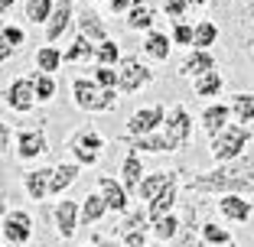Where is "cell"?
<instances>
[{
  "instance_id": "obj_1",
  "label": "cell",
  "mask_w": 254,
  "mask_h": 247,
  "mask_svg": "<svg viewBox=\"0 0 254 247\" xmlns=\"http://www.w3.org/2000/svg\"><path fill=\"white\" fill-rule=\"evenodd\" d=\"M192 192H215V195H254V156L241 153L238 159L218 163L215 169L199 172L189 182Z\"/></svg>"
},
{
  "instance_id": "obj_2",
  "label": "cell",
  "mask_w": 254,
  "mask_h": 247,
  "mask_svg": "<svg viewBox=\"0 0 254 247\" xmlns=\"http://www.w3.org/2000/svg\"><path fill=\"white\" fill-rule=\"evenodd\" d=\"M118 95H121L118 88H101L95 78H75L72 82V101L88 114L111 111L118 104Z\"/></svg>"
},
{
  "instance_id": "obj_3",
  "label": "cell",
  "mask_w": 254,
  "mask_h": 247,
  "mask_svg": "<svg viewBox=\"0 0 254 247\" xmlns=\"http://www.w3.org/2000/svg\"><path fill=\"white\" fill-rule=\"evenodd\" d=\"M248 140H251V130L245 124H228L222 134H215L209 140V153L215 163H228V159H238L245 153Z\"/></svg>"
},
{
  "instance_id": "obj_4",
  "label": "cell",
  "mask_w": 254,
  "mask_h": 247,
  "mask_svg": "<svg viewBox=\"0 0 254 247\" xmlns=\"http://www.w3.org/2000/svg\"><path fill=\"white\" fill-rule=\"evenodd\" d=\"M65 147H68V153L75 156L78 166H95L98 156H101V147H105V137L98 134V130L85 127V130H78L75 137H68Z\"/></svg>"
},
{
  "instance_id": "obj_5",
  "label": "cell",
  "mask_w": 254,
  "mask_h": 247,
  "mask_svg": "<svg viewBox=\"0 0 254 247\" xmlns=\"http://www.w3.org/2000/svg\"><path fill=\"white\" fill-rule=\"evenodd\" d=\"M153 82V68H147L140 59H121L118 62V91L121 95H134V91H140L143 85Z\"/></svg>"
},
{
  "instance_id": "obj_6",
  "label": "cell",
  "mask_w": 254,
  "mask_h": 247,
  "mask_svg": "<svg viewBox=\"0 0 254 247\" xmlns=\"http://www.w3.org/2000/svg\"><path fill=\"white\" fill-rule=\"evenodd\" d=\"M163 137L173 143V150H183V147L192 140V114H189L183 104H176L173 111H166Z\"/></svg>"
},
{
  "instance_id": "obj_7",
  "label": "cell",
  "mask_w": 254,
  "mask_h": 247,
  "mask_svg": "<svg viewBox=\"0 0 254 247\" xmlns=\"http://www.w3.org/2000/svg\"><path fill=\"white\" fill-rule=\"evenodd\" d=\"M0 234H3V241H7V244H16V247L26 244V241L33 238V218H30V211H23V208H7Z\"/></svg>"
},
{
  "instance_id": "obj_8",
  "label": "cell",
  "mask_w": 254,
  "mask_h": 247,
  "mask_svg": "<svg viewBox=\"0 0 254 247\" xmlns=\"http://www.w3.org/2000/svg\"><path fill=\"white\" fill-rule=\"evenodd\" d=\"M163 120H166V107H163V104L140 107L134 117L127 120V134H124V137H143V134H153V130L163 127Z\"/></svg>"
},
{
  "instance_id": "obj_9",
  "label": "cell",
  "mask_w": 254,
  "mask_h": 247,
  "mask_svg": "<svg viewBox=\"0 0 254 247\" xmlns=\"http://www.w3.org/2000/svg\"><path fill=\"white\" fill-rule=\"evenodd\" d=\"M3 101H7L10 111H16V114H30L33 107H36L33 78H16V82H10L7 91H3Z\"/></svg>"
},
{
  "instance_id": "obj_10",
  "label": "cell",
  "mask_w": 254,
  "mask_h": 247,
  "mask_svg": "<svg viewBox=\"0 0 254 247\" xmlns=\"http://www.w3.org/2000/svg\"><path fill=\"white\" fill-rule=\"evenodd\" d=\"M46 150H49V140H46V130L43 127L20 130V134H16V159H20V163L39 159Z\"/></svg>"
},
{
  "instance_id": "obj_11",
  "label": "cell",
  "mask_w": 254,
  "mask_h": 247,
  "mask_svg": "<svg viewBox=\"0 0 254 247\" xmlns=\"http://www.w3.org/2000/svg\"><path fill=\"white\" fill-rule=\"evenodd\" d=\"M176 202H180V172H173L170 182H166V186H163V189H160V192L147 202V215H150V221H153V218H160V215H170V211L176 208Z\"/></svg>"
},
{
  "instance_id": "obj_12",
  "label": "cell",
  "mask_w": 254,
  "mask_h": 247,
  "mask_svg": "<svg viewBox=\"0 0 254 247\" xmlns=\"http://www.w3.org/2000/svg\"><path fill=\"white\" fill-rule=\"evenodd\" d=\"M68 23H72V0H56L53 13H49V20H46V43L49 46L59 43V39L65 36Z\"/></svg>"
},
{
  "instance_id": "obj_13",
  "label": "cell",
  "mask_w": 254,
  "mask_h": 247,
  "mask_svg": "<svg viewBox=\"0 0 254 247\" xmlns=\"http://www.w3.org/2000/svg\"><path fill=\"white\" fill-rule=\"evenodd\" d=\"M98 192H101V198L108 202V211H118V215H124V211L130 208V195H127V189L121 186V179L101 176V179H98Z\"/></svg>"
},
{
  "instance_id": "obj_14",
  "label": "cell",
  "mask_w": 254,
  "mask_h": 247,
  "mask_svg": "<svg viewBox=\"0 0 254 247\" xmlns=\"http://www.w3.org/2000/svg\"><path fill=\"white\" fill-rule=\"evenodd\" d=\"M218 215L225 221H232V225H248L254 215V205L248 198H241V195H222L218 198Z\"/></svg>"
},
{
  "instance_id": "obj_15",
  "label": "cell",
  "mask_w": 254,
  "mask_h": 247,
  "mask_svg": "<svg viewBox=\"0 0 254 247\" xmlns=\"http://www.w3.org/2000/svg\"><path fill=\"white\" fill-rule=\"evenodd\" d=\"M53 218H56V231H59V238L72 241L75 228H78V205H75L72 198H62V202L53 208Z\"/></svg>"
},
{
  "instance_id": "obj_16",
  "label": "cell",
  "mask_w": 254,
  "mask_h": 247,
  "mask_svg": "<svg viewBox=\"0 0 254 247\" xmlns=\"http://www.w3.org/2000/svg\"><path fill=\"white\" fill-rule=\"evenodd\" d=\"M78 33L82 36H88L91 43H101V39H108V23L101 20V13L91 7H82L78 10Z\"/></svg>"
},
{
  "instance_id": "obj_17",
  "label": "cell",
  "mask_w": 254,
  "mask_h": 247,
  "mask_svg": "<svg viewBox=\"0 0 254 247\" xmlns=\"http://www.w3.org/2000/svg\"><path fill=\"white\" fill-rule=\"evenodd\" d=\"M212 68H215V59H212L209 49H192V52L180 62V75L183 78H199V75H205V72H212Z\"/></svg>"
},
{
  "instance_id": "obj_18",
  "label": "cell",
  "mask_w": 254,
  "mask_h": 247,
  "mask_svg": "<svg viewBox=\"0 0 254 247\" xmlns=\"http://www.w3.org/2000/svg\"><path fill=\"white\" fill-rule=\"evenodd\" d=\"M228 124H232V107L228 104H209L205 111H202V130H205L209 140L215 134H222Z\"/></svg>"
},
{
  "instance_id": "obj_19",
  "label": "cell",
  "mask_w": 254,
  "mask_h": 247,
  "mask_svg": "<svg viewBox=\"0 0 254 247\" xmlns=\"http://www.w3.org/2000/svg\"><path fill=\"white\" fill-rule=\"evenodd\" d=\"M49 179H53V169H49V166L30 169L23 176V189H26V195H30L33 202H43L46 195H49Z\"/></svg>"
},
{
  "instance_id": "obj_20",
  "label": "cell",
  "mask_w": 254,
  "mask_h": 247,
  "mask_svg": "<svg viewBox=\"0 0 254 247\" xmlns=\"http://www.w3.org/2000/svg\"><path fill=\"white\" fill-rule=\"evenodd\" d=\"M124 143L134 153H173V143L166 140L163 134H143V137H124Z\"/></svg>"
},
{
  "instance_id": "obj_21",
  "label": "cell",
  "mask_w": 254,
  "mask_h": 247,
  "mask_svg": "<svg viewBox=\"0 0 254 247\" xmlns=\"http://www.w3.org/2000/svg\"><path fill=\"white\" fill-rule=\"evenodd\" d=\"M143 179V166H140V153H127L124 163H121V186L127 189V195H137V186Z\"/></svg>"
},
{
  "instance_id": "obj_22",
  "label": "cell",
  "mask_w": 254,
  "mask_h": 247,
  "mask_svg": "<svg viewBox=\"0 0 254 247\" xmlns=\"http://www.w3.org/2000/svg\"><path fill=\"white\" fill-rule=\"evenodd\" d=\"M180 228H183V221L176 218V211L160 215V218H153V221H150V234H153V241H157V244H170V241L180 234Z\"/></svg>"
},
{
  "instance_id": "obj_23",
  "label": "cell",
  "mask_w": 254,
  "mask_h": 247,
  "mask_svg": "<svg viewBox=\"0 0 254 247\" xmlns=\"http://www.w3.org/2000/svg\"><path fill=\"white\" fill-rule=\"evenodd\" d=\"M105 215H108V202L101 198V192L85 195L82 205H78V221H82V225H98Z\"/></svg>"
},
{
  "instance_id": "obj_24",
  "label": "cell",
  "mask_w": 254,
  "mask_h": 247,
  "mask_svg": "<svg viewBox=\"0 0 254 247\" xmlns=\"http://www.w3.org/2000/svg\"><path fill=\"white\" fill-rule=\"evenodd\" d=\"M170 49H173V39L160 30H150L143 36V55H150L153 62H166L170 59Z\"/></svg>"
},
{
  "instance_id": "obj_25",
  "label": "cell",
  "mask_w": 254,
  "mask_h": 247,
  "mask_svg": "<svg viewBox=\"0 0 254 247\" xmlns=\"http://www.w3.org/2000/svg\"><path fill=\"white\" fill-rule=\"evenodd\" d=\"M23 43H26V33L20 26H7V23H0V62H7L13 52H20Z\"/></svg>"
},
{
  "instance_id": "obj_26",
  "label": "cell",
  "mask_w": 254,
  "mask_h": 247,
  "mask_svg": "<svg viewBox=\"0 0 254 247\" xmlns=\"http://www.w3.org/2000/svg\"><path fill=\"white\" fill-rule=\"evenodd\" d=\"M176 169H157V172H143V179H140V186H137V198H143V202H150L153 195L160 192V189L170 182V176Z\"/></svg>"
},
{
  "instance_id": "obj_27",
  "label": "cell",
  "mask_w": 254,
  "mask_h": 247,
  "mask_svg": "<svg viewBox=\"0 0 254 247\" xmlns=\"http://www.w3.org/2000/svg\"><path fill=\"white\" fill-rule=\"evenodd\" d=\"M78 179V163H59L53 166V179H49V195H59L65 192L72 182Z\"/></svg>"
},
{
  "instance_id": "obj_28",
  "label": "cell",
  "mask_w": 254,
  "mask_h": 247,
  "mask_svg": "<svg viewBox=\"0 0 254 247\" xmlns=\"http://www.w3.org/2000/svg\"><path fill=\"white\" fill-rule=\"evenodd\" d=\"M163 247H205V241L195 238V208L186 211V221H183L180 234H176L170 244H163Z\"/></svg>"
},
{
  "instance_id": "obj_29",
  "label": "cell",
  "mask_w": 254,
  "mask_h": 247,
  "mask_svg": "<svg viewBox=\"0 0 254 247\" xmlns=\"http://www.w3.org/2000/svg\"><path fill=\"white\" fill-rule=\"evenodd\" d=\"M124 20H127V26H130V30L150 33V30H153V20H157V7H143V3H134V7L124 13Z\"/></svg>"
},
{
  "instance_id": "obj_30",
  "label": "cell",
  "mask_w": 254,
  "mask_h": 247,
  "mask_svg": "<svg viewBox=\"0 0 254 247\" xmlns=\"http://www.w3.org/2000/svg\"><path fill=\"white\" fill-rule=\"evenodd\" d=\"M95 59V43H91L88 36H75V43L68 46L65 52H62V62H72V65H78V62H91Z\"/></svg>"
},
{
  "instance_id": "obj_31",
  "label": "cell",
  "mask_w": 254,
  "mask_h": 247,
  "mask_svg": "<svg viewBox=\"0 0 254 247\" xmlns=\"http://www.w3.org/2000/svg\"><path fill=\"white\" fill-rule=\"evenodd\" d=\"M218 43V26L212 20H202L192 26V49H212Z\"/></svg>"
},
{
  "instance_id": "obj_32",
  "label": "cell",
  "mask_w": 254,
  "mask_h": 247,
  "mask_svg": "<svg viewBox=\"0 0 254 247\" xmlns=\"http://www.w3.org/2000/svg\"><path fill=\"white\" fill-rule=\"evenodd\" d=\"M30 78H33V91H36V104H49L56 98V78L49 72H39V68Z\"/></svg>"
},
{
  "instance_id": "obj_33",
  "label": "cell",
  "mask_w": 254,
  "mask_h": 247,
  "mask_svg": "<svg viewBox=\"0 0 254 247\" xmlns=\"http://www.w3.org/2000/svg\"><path fill=\"white\" fill-rule=\"evenodd\" d=\"M127 231H150V215H147V208H127L124 215H121L118 234H127Z\"/></svg>"
},
{
  "instance_id": "obj_34",
  "label": "cell",
  "mask_w": 254,
  "mask_h": 247,
  "mask_svg": "<svg viewBox=\"0 0 254 247\" xmlns=\"http://www.w3.org/2000/svg\"><path fill=\"white\" fill-rule=\"evenodd\" d=\"M36 68H39V72L56 75V72L62 68V52L56 49V46H43V49H36Z\"/></svg>"
},
{
  "instance_id": "obj_35",
  "label": "cell",
  "mask_w": 254,
  "mask_h": 247,
  "mask_svg": "<svg viewBox=\"0 0 254 247\" xmlns=\"http://www.w3.org/2000/svg\"><path fill=\"white\" fill-rule=\"evenodd\" d=\"M53 3L56 0H26V20L33 26H46L49 13H53Z\"/></svg>"
},
{
  "instance_id": "obj_36",
  "label": "cell",
  "mask_w": 254,
  "mask_h": 247,
  "mask_svg": "<svg viewBox=\"0 0 254 247\" xmlns=\"http://www.w3.org/2000/svg\"><path fill=\"white\" fill-rule=\"evenodd\" d=\"M232 114H235V120H241V124L254 120V95H248V91L232 95Z\"/></svg>"
},
{
  "instance_id": "obj_37",
  "label": "cell",
  "mask_w": 254,
  "mask_h": 247,
  "mask_svg": "<svg viewBox=\"0 0 254 247\" xmlns=\"http://www.w3.org/2000/svg\"><path fill=\"white\" fill-rule=\"evenodd\" d=\"M222 85H225L222 75L212 68V72H205V75L195 78V95H199V98H215L218 91H222Z\"/></svg>"
},
{
  "instance_id": "obj_38",
  "label": "cell",
  "mask_w": 254,
  "mask_h": 247,
  "mask_svg": "<svg viewBox=\"0 0 254 247\" xmlns=\"http://www.w3.org/2000/svg\"><path fill=\"white\" fill-rule=\"evenodd\" d=\"M95 62L98 65H118L121 62V49L114 39H101V43H95Z\"/></svg>"
},
{
  "instance_id": "obj_39",
  "label": "cell",
  "mask_w": 254,
  "mask_h": 247,
  "mask_svg": "<svg viewBox=\"0 0 254 247\" xmlns=\"http://www.w3.org/2000/svg\"><path fill=\"white\" fill-rule=\"evenodd\" d=\"M199 238L205 241V247H218V244H225V241H232V231H228V228H222V225L205 221V225L199 228Z\"/></svg>"
},
{
  "instance_id": "obj_40",
  "label": "cell",
  "mask_w": 254,
  "mask_h": 247,
  "mask_svg": "<svg viewBox=\"0 0 254 247\" xmlns=\"http://www.w3.org/2000/svg\"><path fill=\"white\" fill-rule=\"evenodd\" d=\"M170 39H173V46H189V49H192V26L183 23V20H176V23H173Z\"/></svg>"
},
{
  "instance_id": "obj_41",
  "label": "cell",
  "mask_w": 254,
  "mask_h": 247,
  "mask_svg": "<svg viewBox=\"0 0 254 247\" xmlns=\"http://www.w3.org/2000/svg\"><path fill=\"white\" fill-rule=\"evenodd\" d=\"M95 82L101 88H118V68L114 65H98L95 68Z\"/></svg>"
},
{
  "instance_id": "obj_42",
  "label": "cell",
  "mask_w": 254,
  "mask_h": 247,
  "mask_svg": "<svg viewBox=\"0 0 254 247\" xmlns=\"http://www.w3.org/2000/svg\"><path fill=\"white\" fill-rule=\"evenodd\" d=\"M186 10H189V0H163V13L170 16L173 23L183 20V16H186Z\"/></svg>"
},
{
  "instance_id": "obj_43",
  "label": "cell",
  "mask_w": 254,
  "mask_h": 247,
  "mask_svg": "<svg viewBox=\"0 0 254 247\" xmlns=\"http://www.w3.org/2000/svg\"><path fill=\"white\" fill-rule=\"evenodd\" d=\"M121 244H124V247H150L147 244V231H127V234H121Z\"/></svg>"
},
{
  "instance_id": "obj_44",
  "label": "cell",
  "mask_w": 254,
  "mask_h": 247,
  "mask_svg": "<svg viewBox=\"0 0 254 247\" xmlns=\"http://www.w3.org/2000/svg\"><path fill=\"white\" fill-rule=\"evenodd\" d=\"M134 3H137V0H108V7H111V13H121V16H124L130 7H134Z\"/></svg>"
},
{
  "instance_id": "obj_45",
  "label": "cell",
  "mask_w": 254,
  "mask_h": 247,
  "mask_svg": "<svg viewBox=\"0 0 254 247\" xmlns=\"http://www.w3.org/2000/svg\"><path fill=\"white\" fill-rule=\"evenodd\" d=\"M7 147H10V127L0 120V150H7Z\"/></svg>"
},
{
  "instance_id": "obj_46",
  "label": "cell",
  "mask_w": 254,
  "mask_h": 247,
  "mask_svg": "<svg viewBox=\"0 0 254 247\" xmlns=\"http://www.w3.org/2000/svg\"><path fill=\"white\" fill-rule=\"evenodd\" d=\"M91 244H98V247H124V244H114V241L101 238V234H95V241H91Z\"/></svg>"
},
{
  "instance_id": "obj_47",
  "label": "cell",
  "mask_w": 254,
  "mask_h": 247,
  "mask_svg": "<svg viewBox=\"0 0 254 247\" xmlns=\"http://www.w3.org/2000/svg\"><path fill=\"white\" fill-rule=\"evenodd\" d=\"M3 215H7V195L0 192V228H3Z\"/></svg>"
},
{
  "instance_id": "obj_48",
  "label": "cell",
  "mask_w": 254,
  "mask_h": 247,
  "mask_svg": "<svg viewBox=\"0 0 254 247\" xmlns=\"http://www.w3.org/2000/svg\"><path fill=\"white\" fill-rule=\"evenodd\" d=\"M13 3H16V0H0V13H7V10L13 7Z\"/></svg>"
},
{
  "instance_id": "obj_49",
  "label": "cell",
  "mask_w": 254,
  "mask_h": 247,
  "mask_svg": "<svg viewBox=\"0 0 254 247\" xmlns=\"http://www.w3.org/2000/svg\"><path fill=\"white\" fill-rule=\"evenodd\" d=\"M209 0H189V7H205Z\"/></svg>"
},
{
  "instance_id": "obj_50",
  "label": "cell",
  "mask_w": 254,
  "mask_h": 247,
  "mask_svg": "<svg viewBox=\"0 0 254 247\" xmlns=\"http://www.w3.org/2000/svg\"><path fill=\"white\" fill-rule=\"evenodd\" d=\"M218 247H238V244H235V238H232V241H225V244H218Z\"/></svg>"
},
{
  "instance_id": "obj_51",
  "label": "cell",
  "mask_w": 254,
  "mask_h": 247,
  "mask_svg": "<svg viewBox=\"0 0 254 247\" xmlns=\"http://www.w3.org/2000/svg\"><path fill=\"white\" fill-rule=\"evenodd\" d=\"M3 247H16V244H3Z\"/></svg>"
},
{
  "instance_id": "obj_52",
  "label": "cell",
  "mask_w": 254,
  "mask_h": 247,
  "mask_svg": "<svg viewBox=\"0 0 254 247\" xmlns=\"http://www.w3.org/2000/svg\"><path fill=\"white\" fill-rule=\"evenodd\" d=\"M85 247H98V244H85Z\"/></svg>"
},
{
  "instance_id": "obj_53",
  "label": "cell",
  "mask_w": 254,
  "mask_h": 247,
  "mask_svg": "<svg viewBox=\"0 0 254 247\" xmlns=\"http://www.w3.org/2000/svg\"><path fill=\"white\" fill-rule=\"evenodd\" d=\"M0 153H3V150H0Z\"/></svg>"
}]
</instances>
